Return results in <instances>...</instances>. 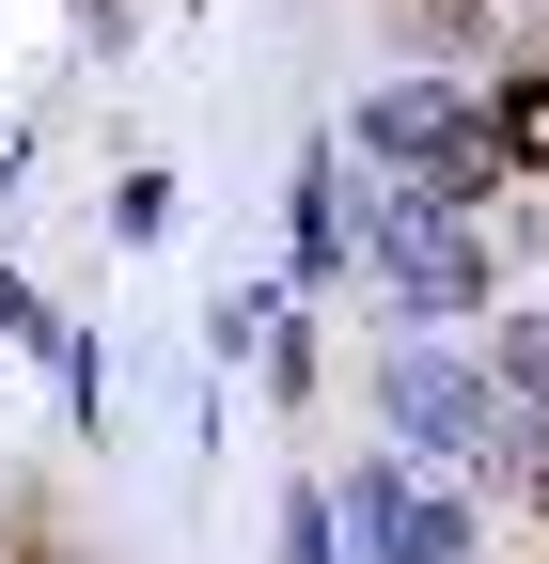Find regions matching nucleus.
I'll list each match as a JSON object with an SVG mask.
<instances>
[{"instance_id": "obj_4", "label": "nucleus", "mask_w": 549, "mask_h": 564, "mask_svg": "<svg viewBox=\"0 0 549 564\" xmlns=\"http://www.w3.org/2000/svg\"><path fill=\"white\" fill-rule=\"evenodd\" d=\"M362 533V564H471V502L455 486H408V470H362L346 502H330Z\"/></svg>"}, {"instance_id": "obj_5", "label": "nucleus", "mask_w": 549, "mask_h": 564, "mask_svg": "<svg viewBox=\"0 0 549 564\" xmlns=\"http://www.w3.org/2000/svg\"><path fill=\"white\" fill-rule=\"evenodd\" d=\"M487 377H503V408H518V440H549V314L487 329Z\"/></svg>"}, {"instance_id": "obj_2", "label": "nucleus", "mask_w": 549, "mask_h": 564, "mask_svg": "<svg viewBox=\"0 0 549 564\" xmlns=\"http://www.w3.org/2000/svg\"><path fill=\"white\" fill-rule=\"evenodd\" d=\"M377 423L392 440H424V455H455V470H518L534 440H518V408H503V377L487 361H455V345H408V361H377Z\"/></svg>"}, {"instance_id": "obj_6", "label": "nucleus", "mask_w": 549, "mask_h": 564, "mask_svg": "<svg viewBox=\"0 0 549 564\" xmlns=\"http://www.w3.org/2000/svg\"><path fill=\"white\" fill-rule=\"evenodd\" d=\"M487 158L549 173V63H534V79H503V95H487Z\"/></svg>"}, {"instance_id": "obj_7", "label": "nucleus", "mask_w": 549, "mask_h": 564, "mask_svg": "<svg viewBox=\"0 0 549 564\" xmlns=\"http://www.w3.org/2000/svg\"><path fill=\"white\" fill-rule=\"evenodd\" d=\"M283 564H330V502H299V518H283Z\"/></svg>"}, {"instance_id": "obj_3", "label": "nucleus", "mask_w": 549, "mask_h": 564, "mask_svg": "<svg viewBox=\"0 0 549 564\" xmlns=\"http://www.w3.org/2000/svg\"><path fill=\"white\" fill-rule=\"evenodd\" d=\"M362 173H408V188H487V95H455V79H392L362 95Z\"/></svg>"}, {"instance_id": "obj_1", "label": "nucleus", "mask_w": 549, "mask_h": 564, "mask_svg": "<svg viewBox=\"0 0 549 564\" xmlns=\"http://www.w3.org/2000/svg\"><path fill=\"white\" fill-rule=\"evenodd\" d=\"M362 267L392 282L408 314H471V299H487L471 204H455V188H408V173H362Z\"/></svg>"}, {"instance_id": "obj_8", "label": "nucleus", "mask_w": 549, "mask_h": 564, "mask_svg": "<svg viewBox=\"0 0 549 564\" xmlns=\"http://www.w3.org/2000/svg\"><path fill=\"white\" fill-rule=\"evenodd\" d=\"M518 486H534V518H549V440H534V455H518Z\"/></svg>"}]
</instances>
